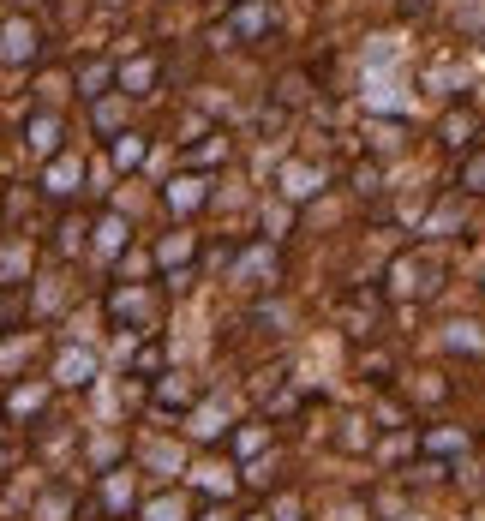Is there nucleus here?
I'll list each match as a JSON object with an SVG mask.
<instances>
[{
    "label": "nucleus",
    "mask_w": 485,
    "mask_h": 521,
    "mask_svg": "<svg viewBox=\"0 0 485 521\" xmlns=\"http://www.w3.org/2000/svg\"><path fill=\"white\" fill-rule=\"evenodd\" d=\"M30 54H36V30H30L24 18L6 24V30H0V60H30Z\"/></svg>",
    "instance_id": "1"
}]
</instances>
